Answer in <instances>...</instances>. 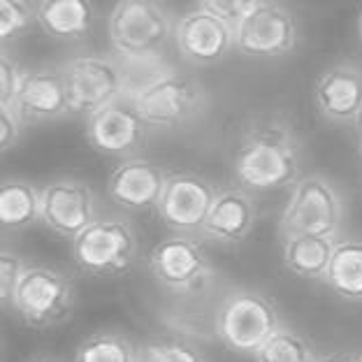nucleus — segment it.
Returning a JSON list of instances; mask_svg holds the SVG:
<instances>
[{"label":"nucleus","instance_id":"nucleus-26","mask_svg":"<svg viewBox=\"0 0 362 362\" xmlns=\"http://www.w3.org/2000/svg\"><path fill=\"white\" fill-rule=\"evenodd\" d=\"M144 362H207L200 349L179 337H160L142 349Z\"/></svg>","mask_w":362,"mask_h":362},{"label":"nucleus","instance_id":"nucleus-6","mask_svg":"<svg viewBox=\"0 0 362 362\" xmlns=\"http://www.w3.org/2000/svg\"><path fill=\"white\" fill-rule=\"evenodd\" d=\"M139 240L133 223L121 216H98L72 240L75 265L88 276L117 279L137 265Z\"/></svg>","mask_w":362,"mask_h":362},{"label":"nucleus","instance_id":"nucleus-18","mask_svg":"<svg viewBox=\"0 0 362 362\" xmlns=\"http://www.w3.org/2000/svg\"><path fill=\"white\" fill-rule=\"evenodd\" d=\"M12 107H16L26 123L59 121L72 114L61 68H33L23 72Z\"/></svg>","mask_w":362,"mask_h":362},{"label":"nucleus","instance_id":"nucleus-19","mask_svg":"<svg viewBox=\"0 0 362 362\" xmlns=\"http://www.w3.org/2000/svg\"><path fill=\"white\" fill-rule=\"evenodd\" d=\"M93 0H40L37 23L52 40L77 42L95 23Z\"/></svg>","mask_w":362,"mask_h":362},{"label":"nucleus","instance_id":"nucleus-25","mask_svg":"<svg viewBox=\"0 0 362 362\" xmlns=\"http://www.w3.org/2000/svg\"><path fill=\"white\" fill-rule=\"evenodd\" d=\"M37 21V7L30 0H0V37L12 42Z\"/></svg>","mask_w":362,"mask_h":362},{"label":"nucleus","instance_id":"nucleus-9","mask_svg":"<svg viewBox=\"0 0 362 362\" xmlns=\"http://www.w3.org/2000/svg\"><path fill=\"white\" fill-rule=\"evenodd\" d=\"M149 272L168 293L188 295L202 288L214 274L211 260L195 235L175 233L160 240L149 253Z\"/></svg>","mask_w":362,"mask_h":362},{"label":"nucleus","instance_id":"nucleus-22","mask_svg":"<svg viewBox=\"0 0 362 362\" xmlns=\"http://www.w3.org/2000/svg\"><path fill=\"white\" fill-rule=\"evenodd\" d=\"M325 284L337 298L362 302V240H337Z\"/></svg>","mask_w":362,"mask_h":362},{"label":"nucleus","instance_id":"nucleus-29","mask_svg":"<svg viewBox=\"0 0 362 362\" xmlns=\"http://www.w3.org/2000/svg\"><path fill=\"white\" fill-rule=\"evenodd\" d=\"M258 3L260 0H197V7L221 16L230 26H237Z\"/></svg>","mask_w":362,"mask_h":362},{"label":"nucleus","instance_id":"nucleus-7","mask_svg":"<svg viewBox=\"0 0 362 362\" xmlns=\"http://www.w3.org/2000/svg\"><path fill=\"white\" fill-rule=\"evenodd\" d=\"M344 226V200L337 186L323 175L295 181L279 218L281 235H320L339 240Z\"/></svg>","mask_w":362,"mask_h":362},{"label":"nucleus","instance_id":"nucleus-12","mask_svg":"<svg viewBox=\"0 0 362 362\" xmlns=\"http://www.w3.org/2000/svg\"><path fill=\"white\" fill-rule=\"evenodd\" d=\"M216 197V188L195 172H170L158 200L160 221L172 233L200 235Z\"/></svg>","mask_w":362,"mask_h":362},{"label":"nucleus","instance_id":"nucleus-20","mask_svg":"<svg viewBox=\"0 0 362 362\" xmlns=\"http://www.w3.org/2000/svg\"><path fill=\"white\" fill-rule=\"evenodd\" d=\"M337 240L320 235H284V265L295 276L323 281L330 269Z\"/></svg>","mask_w":362,"mask_h":362},{"label":"nucleus","instance_id":"nucleus-30","mask_svg":"<svg viewBox=\"0 0 362 362\" xmlns=\"http://www.w3.org/2000/svg\"><path fill=\"white\" fill-rule=\"evenodd\" d=\"M26 126L28 123L16 112V107H0V144H3V151L14 149Z\"/></svg>","mask_w":362,"mask_h":362},{"label":"nucleus","instance_id":"nucleus-8","mask_svg":"<svg viewBox=\"0 0 362 362\" xmlns=\"http://www.w3.org/2000/svg\"><path fill=\"white\" fill-rule=\"evenodd\" d=\"M72 114L90 117L103 107L126 98V79L117 59L105 54H81L61 65Z\"/></svg>","mask_w":362,"mask_h":362},{"label":"nucleus","instance_id":"nucleus-28","mask_svg":"<svg viewBox=\"0 0 362 362\" xmlns=\"http://www.w3.org/2000/svg\"><path fill=\"white\" fill-rule=\"evenodd\" d=\"M26 267H28V260L23 258L21 253H16L12 249H3V256H0V295H3L5 307H7V302H10L14 288L19 284V279Z\"/></svg>","mask_w":362,"mask_h":362},{"label":"nucleus","instance_id":"nucleus-5","mask_svg":"<svg viewBox=\"0 0 362 362\" xmlns=\"http://www.w3.org/2000/svg\"><path fill=\"white\" fill-rule=\"evenodd\" d=\"M107 35L119 59H153L175 40V21L163 0H117L107 19Z\"/></svg>","mask_w":362,"mask_h":362},{"label":"nucleus","instance_id":"nucleus-14","mask_svg":"<svg viewBox=\"0 0 362 362\" xmlns=\"http://www.w3.org/2000/svg\"><path fill=\"white\" fill-rule=\"evenodd\" d=\"M175 45L181 59L191 65H216L235 49V26L197 7L177 19Z\"/></svg>","mask_w":362,"mask_h":362},{"label":"nucleus","instance_id":"nucleus-33","mask_svg":"<svg viewBox=\"0 0 362 362\" xmlns=\"http://www.w3.org/2000/svg\"><path fill=\"white\" fill-rule=\"evenodd\" d=\"M358 151L362 156V121H360V139H358Z\"/></svg>","mask_w":362,"mask_h":362},{"label":"nucleus","instance_id":"nucleus-1","mask_svg":"<svg viewBox=\"0 0 362 362\" xmlns=\"http://www.w3.org/2000/svg\"><path fill=\"white\" fill-rule=\"evenodd\" d=\"M233 172L249 193L293 188L302 172V144L284 119H253L242 130Z\"/></svg>","mask_w":362,"mask_h":362},{"label":"nucleus","instance_id":"nucleus-23","mask_svg":"<svg viewBox=\"0 0 362 362\" xmlns=\"http://www.w3.org/2000/svg\"><path fill=\"white\" fill-rule=\"evenodd\" d=\"M72 362H144V356L123 332L98 330L79 344Z\"/></svg>","mask_w":362,"mask_h":362},{"label":"nucleus","instance_id":"nucleus-10","mask_svg":"<svg viewBox=\"0 0 362 362\" xmlns=\"http://www.w3.org/2000/svg\"><path fill=\"white\" fill-rule=\"evenodd\" d=\"M298 45V21L286 5L260 0L235 26V49L249 59H281Z\"/></svg>","mask_w":362,"mask_h":362},{"label":"nucleus","instance_id":"nucleus-35","mask_svg":"<svg viewBox=\"0 0 362 362\" xmlns=\"http://www.w3.org/2000/svg\"><path fill=\"white\" fill-rule=\"evenodd\" d=\"M356 362H362V353H360V356L356 358Z\"/></svg>","mask_w":362,"mask_h":362},{"label":"nucleus","instance_id":"nucleus-2","mask_svg":"<svg viewBox=\"0 0 362 362\" xmlns=\"http://www.w3.org/2000/svg\"><path fill=\"white\" fill-rule=\"evenodd\" d=\"M7 309L26 327L52 330L68 323L77 309V286L63 269L47 262H28Z\"/></svg>","mask_w":362,"mask_h":362},{"label":"nucleus","instance_id":"nucleus-16","mask_svg":"<svg viewBox=\"0 0 362 362\" xmlns=\"http://www.w3.org/2000/svg\"><path fill=\"white\" fill-rule=\"evenodd\" d=\"M314 105L325 121L353 126L362 121V68L337 63L320 72L314 86Z\"/></svg>","mask_w":362,"mask_h":362},{"label":"nucleus","instance_id":"nucleus-21","mask_svg":"<svg viewBox=\"0 0 362 362\" xmlns=\"http://www.w3.org/2000/svg\"><path fill=\"white\" fill-rule=\"evenodd\" d=\"M42 218V188L23 179H5L0 191V221L7 233L26 230Z\"/></svg>","mask_w":362,"mask_h":362},{"label":"nucleus","instance_id":"nucleus-15","mask_svg":"<svg viewBox=\"0 0 362 362\" xmlns=\"http://www.w3.org/2000/svg\"><path fill=\"white\" fill-rule=\"evenodd\" d=\"M170 172L142 156L123 158L107 177V195L114 204L128 211H146L158 207Z\"/></svg>","mask_w":362,"mask_h":362},{"label":"nucleus","instance_id":"nucleus-11","mask_svg":"<svg viewBox=\"0 0 362 362\" xmlns=\"http://www.w3.org/2000/svg\"><path fill=\"white\" fill-rule=\"evenodd\" d=\"M149 133L151 126L128 98H121L86 117V142L90 149L121 160L133 158L142 151Z\"/></svg>","mask_w":362,"mask_h":362},{"label":"nucleus","instance_id":"nucleus-34","mask_svg":"<svg viewBox=\"0 0 362 362\" xmlns=\"http://www.w3.org/2000/svg\"><path fill=\"white\" fill-rule=\"evenodd\" d=\"M33 362H52V360H47V358H37V360H33Z\"/></svg>","mask_w":362,"mask_h":362},{"label":"nucleus","instance_id":"nucleus-24","mask_svg":"<svg viewBox=\"0 0 362 362\" xmlns=\"http://www.w3.org/2000/svg\"><path fill=\"white\" fill-rule=\"evenodd\" d=\"M256 362H316V351L304 334L281 325L256 356Z\"/></svg>","mask_w":362,"mask_h":362},{"label":"nucleus","instance_id":"nucleus-4","mask_svg":"<svg viewBox=\"0 0 362 362\" xmlns=\"http://www.w3.org/2000/svg\"><path fill=\"white\" fill-rule=\"evenodd\" d=\"M284 325L276 304L253 288H235L218 304L214 334L228 351L256 356L267 339Z\"/></svg>","mask_w":362,"mask_h":362},{"label":"nucleus","instance_id":"nucleus-17","mask_svg":"<svg viewBox=\"0 0 362 362\" xmlns=\"http://www.w3.org/2000/svg\"><path fill=\"white\" fill-rule=\"evenodd\" d=\"M258 221V207L253 193L246 188L226 186L216 191L200 237L221 246H237L253 233Z\"/></svg>","mask_w":362,"mask_h":362},{"label":"nucleus","instance_id":"nucleus-32","mask_svg":"<svg viewBox=\"0 0 362 362\" xmlns=\"http://www.w3.org/2000/svg\"><path fill=\"white\" fill-rule=\"evenodd\" d=\"M358 35H360V42H362V12L358 16Z\"/></svg>","mask_w":362,"mask_h":362},{"label":"nucleus","instance_id":"nucleus-31","mask_svg":"<svg viewBox=\"0 0 362 362\" xmlns=\"http://www.w3.org/2000/svg\"><path fill=\"white\" fill-rule=\"evenodd\" d=\"M316 362H356V358H351L349 353H325V356H318Z\"/></svg>","mask_w":362,"mask_h":362},{"label":"nucleus","instance_id":"nucleus-36","mask_svg":"<svg viewBox=\"0 0 362 362\" xmlns=\"http://www.w3.org/2000/svg\"><path fill=\"white\" fill-rule=\"evenodd\" d=\"M37 3H40V0H37Z\"/></svg>","mask_w":362,"mask_h":362},{"label":"nucleus","instance_id":"nucleus-3","mask_svg":"<svg viewBox=\"0 0 362 362\" xmlns=\"http://www.w3.org/2000/svg\"><path fill=\"white\" fill-rule=\"evenodd\" d=\"M128 100L137 107L151 130H179L193 126L207 112L209 95L207 88L188 72L165 68Z\"/></svg>","mask_w":362,"mask_h":362},{"label":"nucleus","instance_id":"nucleus-13","mask_svg":"<svg viewBox=\"0 0 362 362\" xmlns=\"http://www.w3.org/2000/svg\"><path fill=\"white\" fill-rule=\"evenodd\" d=\"M98 218V200L90 186L77 179H56L42 186V223L52 233L75 240Z\"/></svg>","mask_w":362,"mask_h":362},{"label":"nucleus","instance_id":"nucleus-27","mask_svg":"<svg viewBox=\"0 0 362 362\" xmlns=\"http://www.w3.org/2000/svg\"><path fill=\"white\" fill-rule=\"evenodd\" d=\"M23 72H26V68H21L10 52H3V61H0V107L14 105L23 81Z\"/></svg>","mask_w":362,"mask_h":362}]
</instances>
